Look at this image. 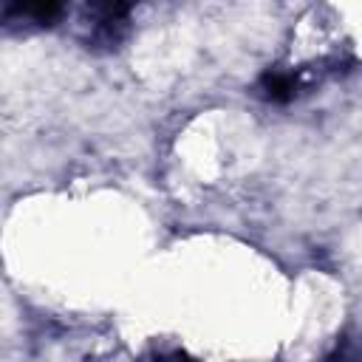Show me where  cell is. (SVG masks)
Instances as JSON below:
<instances>
[{
  "label": "cell",
  "mask_w": 362,
  "mask_h": 362,
  "mask_svg": "<svg viewBox=\"0 0 362 362\" xmlns=\"http://www.w3.org/2000/svg\"><path fill=\"white\" fill-rule=\"evenodd\" d=\"M90 14V37H88V48L93 51H113L119 48V42L127 37V17H130V6L127 3H93L88 6Z\"/></svg>",
  "instance_id": "obj_1"
},
{
  "label": "cell",
  "mask_w": 362,
  "mask_h": 362,
  "mask_svg": "<svg viewBox=\"0 0 362 362\" xmlns=\"http://www.w3.org/2000/svg\"><path fill=\"white\" fill-rule=\"evenodd\" d=\"M62 3H0V25L6 28H48L62 17Z\"/></svg>",
  "instance_id": "obj_2"
},
{
  "label": "cell",
  "mask_w": 362,
  "mask_h": 362,
  "mask_svg": "<svg viewBox=\"0 0 362 362\" xmlns=\"http://www.w3.org/2000/svg\"><path fill=\"white\" fill-rule=\"evenodd\" d=\"M255 90L266 102L286 105L300 93V74H294V71H266V74H260Z\"/></svg>",
  "instance_id": "obj_3"
},
{
  "label": "cell",
  "mask_w": 362,
  "mask_h": 362,
  "mask_svg": "<svg viewBox=\"0 0 362 362\" xmlns=\"http://www.w3.org/2000/svg\"><path fill=\"white\" fill-rule=\"evenodd\" d=\"M359 356H356V345L351 342V339H342L328 356H325V362H356Z\"/></svg>",
  "instance_id": "obj_4"
}]
</instances>
